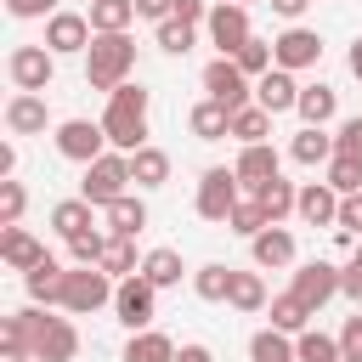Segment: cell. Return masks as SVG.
<instances>
[{"mask_svg":"<svg viewBox=\"0 0 362 362\" xmlns=\"http://www.w3.org/2000/svg\"><path fill=\"white\" fill-rule=\"evenodd\" d=\"M232 62H238L249 79H260V74H272V68H277V57H272V40H260V34H255V40H249V45H243Z\"/></svg>","mask_w":362,"mask_h":362,"instance_id":"cell-40","label":"cell"},{"mask_svg":"<svg viewBox=\"0 0 362 362\" xmlns=\"http://www.w3.org/2000/svg\"><path fill=\"white\" fill-rule=\"evenodd\" d=\"M311 317H317V311H311L300 294H277V300H272V328H283V334H305Z\"/></svg>","mask_w":362,"mask_h":362,"instance_id":"cell-33","label":"cell"},{"mask_svg":"<svg viewBox=\"0 0 362 362\" xmlns=\"http://www.w3.org/2000/svg\"><path fill=\"white\" fill-rule=\"evenodd\" d=\"M334 107H339L334 85H322V79H317V85H300V107H294V113H300L305 124H328V119H334Z\"/></svg>","mask_w":362,"mask_h":362,"instance_id":"cell-26","label":"cell"},{"mask_svg":"<svg viewBox=\"0 0 362 362\" xmlns=\"http://www.w3.org/2000/svg\"><path fill=\"white\" fill-rule=\"evenodd\" d=\"M204 90H209V102H221L226 113H243L249 96H255V90H249V74H243L232 57H215V62L204 68Z\"/></svg>","mask_w":362,"mask_h":362,"instance_id":"cell-7","label":"cell"},{"mask_svg":"<svg viewBox=\"0 0 362 362\" xmlns=\"http://www.w3.org/2000/svg\"><path fill=\"white\" fill-rule=\"evenodd\" d=\"M305 226H334L339 221V192L328 187V181H305L300 187V209H294Z\"/></svg>","mask_w":362,"mask_h":362,"instance_id":"cell-17","label":"cell"},{"mask_svg":"<svg viewBox=\"0 0 362 362\" xmlns=\"http://www.w3.org/2000/svg\"><path fill=\"white\" fill-rule=\"evenodd\" d=\"M11 170H17V147L6 141V147H0V181H11Z\"/></svg>","mask_w":362,"mask_h":362,"instance_id":"cell-54","label":"cell"},{"mask_svg":"<svg viewBox=\"0 0 362 362\" xmlns=\"http://www.w3.org/2000/svg\"><path fill=\"white\" fill-rule=\"evenodd\" d=\"M136 17H147V23H170V17H175V0H136Z\"/></svg>","mask_w":362,"mask_h":362,"instance_id":"cell-49","label":"cell"},{"mask_svg":"<svg viewBox=\"0 0 362 362\" xmlns=\"http://www.w3.org/2000/svg\"><path fill=\"white\" fill-rule=\"evenodd\" d=\"M141 226H147V204H141V198L124 192V198L107 204V232H113V238H136Z\"/></svg>","mask_w":362,"mask_h":362,"instance_id":"cell-27","label":"cell"},{"mask_svg":"<svg viewBox=\"0 0 362 362\" xmlns=\"http://www.w3.org/2000/svg\"><path fill=\"white\" fill-rule=\"evenodd\" d=\"M187 130H192L198 141H221V136H232V113H226L221 102H209V96H204V102L187 113Z\"/></svg>","mask_w":362,"mask_h":362,"instance_id":"cell-23","label":"cell"},{"mask_svg":"<svg viewBox=\"0 0 362 362\" xmlns=\"http://www.w3.org/2000/svg\"><path fill=\"white\" fill-rule=\"evenodd\" d=\"M339 294L362 305V266H339Z\"/></svg>","mask_w":362,"mask_h":362,"instance_id":"cell-51","label":"cell"},{"mask_svg":"<svg viewBox=\"0 0 362 362\" xmlns=\"http://www.w3.org/2000/svg\"><path fill=\"white\" fill-rule=\"evenodd\" d=\"M130 175H136V187H164V181H170V153H164V147L130 153Z\"/></svg>","mask_w":362,"mask_h":362,"instance_id":"cell-29","label":"cell"},{"mask_svg":"<svg viewBox=\"0 0 362 362\" xmlns=\"http://www.w3.org/2000/svg\"><path fill=\"white\" fill-rule=\"evenodd\" d=\"M11 17H57V0H6Z\"/></svg>","mask_w":362,"mask_h":362,"instance_id":"cell-48","label":"cell"},{"mask_svg":"<svg viewBox=\"0 0 362 362\" xmlns=\"http://www.w3.org/2000/svg\"><path fill=\"white\" fill-rule=\"evenodd\" d=\"M226 305H238V311H266V283H260V272H232Z\"/></svg>","mask_w":362,"mask_h":362,"instance_id":"cell-38","label":"cell"},{"mask_svg":"<svg viewBox=\"0 0 362 362\" xmlns=\"http://www.w3.org/2000/svg\"><path fill=\"white\" fill-rule=\"evenodd\" d=\"M351 266H362V243H356V255H351Z\"/></svg>","mask_w":362,"mask_h":362,"instance_id":"cell-56","label":"cell"},{"mask_svg":"<svg viewBox=\"0 0 362 362\" xmlns=\"http://www.w3.org/2000/svg\"><path fill=\"white\" fill-rule=\"evenodd\" d=\"M226 226H232L238 238H260V232L272 226V215H266V209L249 198V204H238V209H232V221H226Z\"/></svg>","mask_w":362,"mask_h":362,"instance_id":"cell-41","label":"cell"},{"mask_svg":"<svg viewBox=\"0 0 362 362\" xmlns=\"http://www.w3.org/2000/svg\"><path fill=\"white\" fill-rule=\"evenodd\" d=\"M113 311H119V322L130 328V334H141V328H153V311H158V288L136 272V277H124L119 288H113Z\"/></svg>","mask_w":362,"mask_h":362,"instance_id":"cell-8","label":"cell"},{"mask_svg":"<svg viewBox=\"0 0 362 362\" xmlns=\"http://www.w3.org/2000/svg\"><path fill=\"white\" fill-rule=\"evenodd\" d=\"M85 17H90L96 34H124V28L136 23V0H96Z\"/></svg>","mask_w":362,"mask_h":362,"instance_id":"cell-28","label":"cell"},{"mask_svg":"<svg viewBox=\"0 0 362 362\" xmlns=\"http://www.w3.org/2000/svg\"><path fill=\"white\" fill-rule=\"evenodd\" d=\"M181 272H187V266H181V255H175V249H147V255H141V277H147L153 288L181 283Z\"/></svg>","mask_w":362,"mask_h":362,"instance_id":"cell-30","label":"cell"},{"mask_svg":"<svg viewBox=\"0 0 362 362\" xmlns=\"http://www.w3.org/2000/svg\"><path fill=\"white\" fill-rule=\"evenodd\" d=\"M90 40H96L90 17H79V11H57V17H45V51H51V57L90 51Z\"/></svg>","mask_w":362,"mask_h":362,"instance_id":"cell-12","label":"cell"},{"mask_svg":"<svg viewBox=\"0 0 362 362\" xmlns=\"http://www.w3.org/2000/svg\"><path fill=\"white\" fill-rule=\"evenodd\" d=\"M345 62H351V74H356V79H362V40H356V45H351V57H345Z\"/></svg>","mask_w":362,"mask_h":362,"instance_id":"cell-55","label":"cell"},{"mask_svg":"<svg viewBox=\"0 0 362 362\" xmlns=\"http://www.w3.org/2000/svg\"><path fill=\"white\" fill-rule=\"evenodd\" d=\"M288 158L305 164V170H311V164H328V158H334V136H328L322 124H300L294 141H288Z\"/></svg>","mask_w":362,"mask_h":362,"instance_id":"cell-21","label":"cell"},{"mask_svg":"<svg viewBox=\"0 0 362 362\" xmlns=\"http://www.w3.org/2000/svg\"><path fill=\"white\" fill-rule=\"evenodd\" d=\"M232 136H238L243 147H255V141H266V136H272V113H266L260 102H249L243 113H232Z\"/></svg>","mask_w":362,"mask_h":362,"instance_id":"cell-35","label":"cell"},{"mask_svg":"<svg viewBox=\"0 0 362 362\" xmlns=\"http://www.w3.org/2000/svg\"><path fill=\"white\" fill-rule=\"evenodd\" d=\"M249 362H300V356H294V345H288L283 328H260L249 339Z\"/></svg>","mask_w":362,"mask_h":362,"instance_id":"cell-34","label":"cell"},{"mask_svg":"<svg viewBox=\"0 0 362 362\" xmlns=\"http://www.w3.org/2000/svg\"><path fill=\"white\" fill-rule=\"evenodd\" d=\"M124 362H175V339L158 334V328H141V334H130Z\"/></svg>","mask_w":362,"mask_h":362,"instance_id":"cell-25","label":"cell"},{"mask_svg":"<svg viewBox=\"0 0 362 362\" xmlns=\"http://www.w3.org/2000/svg\"><path fill=\"white\" fill-rule=\"evenodd\" d=\"M255 204L272 215V226H283V215H294L300 209V192H294V181H283V175H272L260 192H255Z\"/></svg>","mask_w":362,"mask_h":362,"instance_id":"cell-24","label":"cell"},{"mask_svg":"<svg viewBox=\"0 0 362 362\" xmlns=\"http://www.w3.org/2000/svg\"><path fill=\"white\" fill-rule=\"evenodd\" d=\"M249 255L260 272H277V266H294V232L288 226H266L260 238H249Z\"/></svg>","mask_w":362,"mask_h":362,"instance_id":"cell-19","label":"cell"},{"mask_svg":"<svg viewBox=\"0 0 362 362\" xmlns=\"http://www.w3.org/2000/svg\"><path fill=\"white\" fill-rule=\"evenodd\" d=\"M113 277L102 272V266H74L68 277H62V311H74V317H90V311H102V305H113Z\"/></svg>","mask_w":362,"mask_h":362,"instance_id":"cell-5","label":"cell"},{"mask_svg":"<svg viewBox=\"0 0 362 362\" xmlns=\"http://www.w3.org/2000/svg\"><path fill=\"white\" fill-rule=\"evenodd\" d=\"M238 187H243V181H238V170H226V164L204 170V175H198V215H204V221H215V226H226V221H232V209L243 204V198H238Z\"/></svg>","mask_w":362,"mask_h":362,"instance_id":"cell-6","label":"cell"},{"mask_svg":"<svg viewBox=\"0 0 362 362\" xmlns=\"http://www.w3.org/2000/svg\"><path fill=\"white\" fill-rule=\"evenodd\" d=\"M339 351H345V362H362V305H356V317H345V328H339Z\"/></svg>","mask_w":362,"mask_h":362,"instance_id":"cell-46","label":"cell"},{"mask_svg":"<svg viewBox=\"0 0 362 362\" xmlns=\"http://www.w3.org/2000/svg\"><path fill=\"white\" fill-rule=\"evenodd\" d=\"M192 294H198V300H226V294H232V266H221V260L198 266V272H192Z\"/></svg>","mask_w":362,"mask_h":362,"instance_id":"cell-37","label":"cell"},{"mask_svg":"<svg viewBox=\"0 0 362 362\" xmlns=\"http://www.w3.org/2000/svg\"><path fill=\"white\" fill-rule=\"evenodd\" d=\"M255 102L277 119V113H288V107H300V85H294V74L288 68H272V74H260L255 79Z\"/></svg>","mask_w":362,"mask_h":362,"instance_id":"cell-15","label":"cell"},{"mask_svg":"<svg viewBox=\"0 0 362 362\" xmlns=\"http://www.w3.org/2000/svg\"><path fill=\"white\" fill-rule=\"evenodd\" d=\"M102 130H107V147H113V153H141V147H147V90H141L136 79H124V85L107 96Z\"/></svg>","mask_w":362,"mask_h":362,"instance_id":"cell-1","label":"cell"},{"mask_svg":"<svg viewBox=\"0 0 362 362\" xmlns=\"http://www.w3.org/2000/svg\"><path fill=\"white\" fill-rule=\"evenodd\" d=\"M334 232H345V238L362 232V192H356V198H339V221H334Z\"/></svg>","mask_w":362,"mask_h":362,"instance_id":"cell-47","label":"cell"},{"mask_svg":"<svg viewBox=\"0 0 362 362\" xmlns=\"http://www.w3.org/2000/svg\"><path fill=\"white\" fill-rule=\"evenodd\" d=\"M90 6H96V0H90Z\"/></svg>","mask_w":362,"mask_h":362,"instance_id":"cell-59","label":"cell"},{"mask_svg":"<svg viewBox=\"0 0 362 362\" xmlns=\"http://www.w3.org/2000/svg\"><path fill=\"white\" fill-rule=\"evenodd\" d=\"M17 322H23V334H28V356H34V362H74L79 334H74L68 317H45L40 305H28V311H17Z\"/></svg>","mask_w":362,"mask_h":362,"instance_id":"cell-3","label":"cell"},{"mask_svg":"<svg viewBox=\"0 0 362 362\" xmlns=\"http://www.w3.org/2000/svg\"><path fill=\"white\" fill-rule=\"evenodd\" d=\"M294 356H300V362H345L339 334H322V328H305V334L294 339Z\"/></svg>","mask_w":362,"mask_h":362,"instance_id":"cell-31","label":"cell"},{"mask_svg":"<svg viewBox=\"0 0 362 362\" xmlns=\"http://www.w3.org/2000/svg\"><path fill=\"white\" fill-rule=\"evenodd\" d=\"M45 96H34V90H17L11 102H6V130L11 136H45Z\"/></svg>","mask_w":362,"mask_h":362,"instance_id":"cell-16","label":"cell"},{"mask_svg":"<svg viewBox=\"0 0 362 362\" xmlns=\"http://www.w3.org/2000/svg\"><path fill=\"white\" fill-rule=\"evenodd\" d=\"M23 209H28L23 181H0V226H17V221H23Z\"/></svg>","mask_w":362,"mask_h":362,"instance_id":"cell-44","label":"cell"},{"mask_svg":"<svg viewBox=\"0 0 362 362\" xmlns=\"http://www.w3.org/2000/svg\"><path fill=\"white\" fill-rule=\"evenodd\" d=\"M130 68H136V40L130 34H96L90 40V51H85V85L90 90H119L124 79H130Z\"/></svg>","mask_w":362,"mask_h":362,"instance_id":"cell-2","label":"cell"},{"mask_svg":"<svg viewBox=\"0 0 362 362\" xmlns=\"http://www.w3.org/2000/svg\"><path fill=\"white\" fill-rule=\"evenodd\" d=\"M232 170H238V181H243L249 192H260V187L277 175V147H272V141H255V147H243V153H238V164H232Z\"/></svg>","mask_w":362,"mask_h":362,"instance_id":"cell-20","label":"cell"},{"mask_svg":"<svg viewBox=\"0 0 362 362\" xmlns=\"http://www.w3.org/2000/svg\"><path fill=\"white\" fill-rule=\"evenodd\" d=\"M334 153H339V158H362V113L339 124V136H334Z\"/></svg>","mask_w":362,"mask_h":362,"instance_id":"cell-45","label":"cell"},{"mask_svg":"<svg viewBox=\"0 0 362 362\" xmlns=\"http://www.w3.org/2000/svg\"><path fill=\"white\" fill-rule=\"evenodd\" d=\"M209 40H215L221 57H238V51L255 40V34H249V6H232V0L209 6Z\"/></svg>","mask_w":362,"mask_h":362,"instance_id":"cell-11","label":"cell"},{"mask_svg":"<svg viewBox=\"0 0 362 362\" xmlns=\"http://www.w3.org/2000/svg\"><path fill=\"white\" fill-rule=\"evenodd\" d=\"M266 6H272V11H277V17H288V23H294V17H300V11H305V6H311V0H266Z\"/></svg>","mask_w":362,"mask_h":362,"instance_id":"cell-52","label":"cell"},{"mask_svg":"<svg viewBox=\"0 0 362 362\" xmlns=\"http://www.w3.org/2000/svg\"><path fill=\"white\" fill-rule=\"evenodd\" d=\"M102 249H107V238L90 226V232H79V238H68V260L74 266H102Z\"/></svg>","mask_w":362,"mask_h":362,"instance_id":"cell-42","label":"cell"},{"mask_svg":"<svg viewBox=\"0 0 362 362\" xmlns=\"http://www.w3.org/2000/svg\"><path fill=\"white\" fill-rule=\"evenodd\" d=\"M136 175H130V153H102L96 164H85V181H79V198L85 204H96V209H107L113 198H124V187H130Z\"/></svg>","mask_w":362,"mask_h":362,"instance_id":"cell-4","label":"cell"},{"mask_svg":"<svg viewBox=\"0 0 362 362\" xmlns=\"http://www.w3.org/2000/svg\"><path fill=\"white\" fill-rule=\"evenodd\" d=\"M272 57H277V68H317V57H322V34H311V28H283L277 40H272Z\"/></svg>","mask_w":362,"mask_h":362,"instance_id":"cell-13","label":"cell"},{"mask_svg":"<svg viewBox=\"0 0 362 362\" xmlns=\"http://www.w3.org/2000/svg\"><path fill=\"white\" fill-rule=\"evenodd\" d=\"M175 362H215V356H209V345H181Z\"/></svg>","mask_w":362,"mask_h":362,"instance_id":"cell-53","label":"cell"},{"mask_svg":"<svg viewBox=\"0 0 362 362\" xmlns=\"http://www.w3.org/2000/svg\"><path fill=\"white\" fill-rule=\"evenodd\" d=\"M6 74H11V85H17V90L45 96V85H51V74H57V57H51L45 45H17V51L6 57Z\"/></svg>","mask_w":362,"mask_h":362,"instance_id":"cell-9","label":"cell"},{"mask_svg":"<svg viewBox=\"0 0 362 362\" xmlns=\"http://www.w3.org/2000/svg\"><path fill=\"white\" fill-rule=\"evenodd\" d=\"M0 362H6V356H0Z\"/></svg>","mask_w":362,"mask_h":362,"instance_id":"cell-58","label":"cell"},{"mask_svg":"<svg viewBox=\"0 0 362 362\" xmlns=\"http://www.w3.org/2000/svg\"><path fill=\"white\" fill-rule=\"evenodd\" d=\"M328 187L339 192V198H356L362 192V158H328Z\"/></svg>","mask_w":362,"mask_h":362,"instance_id":"cell-39","label":"cell"},{"mask_svg":"<svg viewBox=\"0 0 362 362\" xmlns=\"http://www.w3.org/2000/svg\"><path fill=\"white\" fill-rule=\"evenodd\" d=\"M62 277H68V272L45 255L34 272H23V288H28V300H34V305H62Z\"/></svg>","mask_w":362,"mask_h":362,"instance_id":"cell-22","label":"cell"},{"mask_svg":"<svg viewBox=\"0 0 362 362\" xmlns=\"http://www.w3.org/2000/svg\"><path fill=\"white\" fill-rule=\"evenodd\" d=\"M192 40H198V34H192V23H175V17H170V23H158V51L187 57V51H192Z\"/></svg>","mask_w":362,"mask_h":362,"instance_id":"cell-43","label":"cell"},{"mask_svg":"<svg viewBox=\"0 0 362 362\" xmlns=\"http://www.w3.org/2000/svg\"><path fill=\"white\" fill-rule=\"evenodd\" d=\"M232 6H249V0H232Z\"/></svg>","mask_w":362,"mask_h":362,"instance_id":"cell-57","label":"cell"},{"mask_svg":"<svg viewBox=\"0 0 362 362\" xmlns=\"http://www.w3.org/2000/svg\"><path fill=\"white\" fill-rule=\"evenodd\" d=\"M288 294H300L311 311L328 305V300L339 294V266H334V260H305V266L294 272V288H288Z\"/></svg>","mask_w":362,"mask_h":362,"instance_id":"cell-14","label":"cell"},{"mask_svg":"<svg viewBox=\"0 0 362 362\" xmlns=\"http://www.w3.org/2000/svg\"><path fill=\"white\" fill-rule=\"evenodd\" d=\"M90 209H96V204H85V198H62V204L51 209V226H57L62 238H79V232H90Z\"/></svg>","mask_w":362,"mask_h":362,"instance_id":"cell-36","label":"cell"},{"mask_svg":"<svg viewBox=\"0 0 362 362\" xmlns=\"http://www.w3.org/2000/svg\"><path fill=\"white\" fill-rule=\"evenodd\" d=\"M0 260H6L11 272H34V266L45 260V243H40L34 232H23V226H0Z\"/></svg>","mask_w":362,"mask_h":362,"instance_id":"cell-18","label":"cell"},{"mask_svg":"<svg viewBox=\"0 0 362 362\" xmlns=\"http://www.w3.org/2000/svg\"><path fill=\"white\" fill-rule=\"evenodd\" d=\"M102 272H107V277H119V283H124V277H136V272H141V260H136V243L107 232V249H102Z\"/></svg>","mask_w":362,"mask_h":362,"instance_id":"cell-32","label":"cell"},{"mask_svg":"<svg viewBox=\"0 0 362 362\" xmlns=\"http://www.w3.org/2000/svg\"><path fill=\"white\" fill-rule=\"evenodd\" d=\"M175 23H209V0H175Z\"/></svg>","mask_w":362,"mask_h":362,"instance_id":"cell-50","label":"cell"},{"mask_svg":"<svg viewBox=\"0 0 362 362\" xmlns=\"http://www.w3.org/2000/svg\"><path fill=\"white\" fill-rule=\"evenodd\" d=\"M57 153L74 158V164H96V158L107 153V130L90 124V119H62V124H57Z\"/></svg>","mask_w":362,"mask_h":362,"instance_id":"cell-10","label":"cell"}]
</instances>
